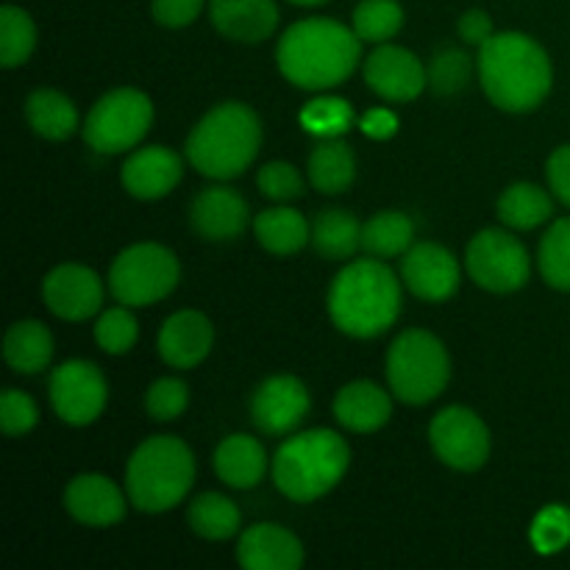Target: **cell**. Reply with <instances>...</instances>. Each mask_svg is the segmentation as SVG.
<instances>
[{
    "label": "cell",
    "instance_id": "6da1fadb",
    "mask_svg": "<svg viewBox=\"0 0 570 570\" xmlns=\"http://www.w3.org/2000/svg\"><path fill=\"white\" fill-rule=\"evenodd\" d=\"M362 39L354 28L328 17L298 20L282 33L276 61L282 76L301 89H332L360 65Z\"/></svg>",
    "mask_w": 570,
    "mask_h": 570
},
{
    "label": "cell",
    "instance_id": "7a4b0ae2",
    "mask_svg": "<svg viewBox=\"0 0 570 570\" xmlns=\"http://www.w3.org/2000/svg\"><path fill=\"white\" fill-rule=\"evenodd\" d=\"M479 78L490 104L504 111H532L549 98L554 70L538 39L521 31L493 33L479 48Z\"/></svg>",
    "mask_w": 570,
    "mask_h": 570
},
{
    "label": "cell",
    "instance_id": "3957f363",
    "mask_svg": "<svg viewBox=\"0 0 570 570\" xmlns=\"http://www.w3.org/2000/svg\"><path fill=\"white\" fill-rule=\"evenodd\" d=\"M328 315L343 334L371 340L401 315V282L382 259H356L328 287Z\"/></svg>",
    "mask_w": 570,
    "mask_h": 570
},
{
    "label": "cell",
    "instance_id": "277c9868",
    "mask_svg": "<svg viewBox=\"0 0 570 570\" xmlns=\"http://www.w3.org/2000/svg\"><path fill=\"white\" fill-rule=\"evenodd\" d=\"M262 145V122L250 106L228 100L200 117L187 137V159L209 178H237L256 159Z\"/></svg>",
    "mask_w": 570,
    "mask_h": 570
},
{
    "label": "cell",
    "instance_id": "5b68a950",
    "mask_svg": "<svg viewBox=\"0 0 570 570\" xmlns=\"http://www.w3.org/2000/svg\"><path fill=\"white\" fill-rule=\"evenodd\" d=\"M351 462V449L332 429L295 434L273 456V482L289 501L309 504L340 484Z\"/></svg>",
    "mask_w": 570,
    "mask_h": 570
},
{
    "label": "cell",
    "instance_id": "8992f818",
    "mask_svg": "<svg viewBox=\"0 0 570 570\" xmlns=\"http://www.w3.org/2000/svg\"><path fill=\"white\" fill-rule=\"evenodd\" d=\"M195 482V456L178 438H150L131 454L126 493L137 510L167 512L181 504Z\"/></svg>",
    "mask_w": 570,
    "mask_h": 570
},
{
    "label": "cell",
    "instance_id": "52a82bcc",
    "mask_svg": "<svg viewBox=\"0 0 570 570\" xmlns=\"http://www.w3.org/2000/svg\"><path fill=\"white\" fill-rule=\"evenodd\" d=\"M387 379L395 399L421 406L438 399L451 379L445 345L423 328L399 334L387 351Z\"/></svg>",
    "mask_w": 570,
    "mask_h": 570
},
{
    "label": "cell",
    "instance_id": "ba28073f",
    "mask_svg": "<svg viewBox=\"0 0 570 570\" xmlns=\"http://www.w3.org/2000/svg\"><path fill=\"white\" fill-rule=\"evenodd\" d=\"M181 267L165 245L139 243L122 250L109 267V287L120 304L150 306L176 289Z\"/></svg>",
    "mask_w": 570,
    "mask_h": 570
},
{
    "label": "cell",
    "instance_id": "9c48e42d",
    "mask_svg": "<svg viewBox=\"0 0 570 570\" xmlns=\"http://www.w3.org/2000/svg\"><path fill=\"white\" fill-rule=\"evenodd\" d=\"M154 122V104L131 87L106 92L83 122V139L98 154H126L148 134Z\"/></svg>",
    "mask_w": 570,
    "mask_h": 570
},
{
    "label": "cell",
    "instance_id": "30bf717a",
    "mask_svg": "<svg viewBox=\"0 0 570 570\" xmlns=\"http://www.w3.org/2000/svg\"><path fill=\"white\" fill-rule=\"evenodd\" d=\"M465 265L473 282L490 293H518L532 276V259L518 237L501 228H484L468 243Z\"/></svg>",
    "mask_w": 570,
    "mask_h": 570
},
{
    "label": "cell",
    "instance_id": "8fae6325",
    "mask_svg": "<svg viewBox=\"0 0 570 570\" xmlns=\"http://www.w3.org/2000/svg\"><path fill=\"white\" fill-rule=\"evenodd\" d=\"M109 387L98 365L87 360H70L50 376V404L70 426H89L106 410Z\"/></svg>",
    "mask_w": 570,
    "mask_h": 570
},
{
    "label": "cell",
    "instance_id": "7c38bea8",
    "mask_svg": "<svg viewBox=\"0 0 570 570\" xmlns=\"http://www.w3.org/2000/svg\"><path fill=\"white\" fill-rule=\"evenodd\" d=\"M440 460L454 471H479L490 456V429L468 406H445L429 426Z\"/></svg>",
    "mask_w": 570,
    "mask_h": 570
},
{
    "label": "cell",
    "instance_id": "4fadbf2b",
    "mask_svg": "<svg viewBox=\"0 0 570 570\" xmlns=\"http://www.w3.org/2000/svg\"><path fill=\"white\" fill-rule=\"evenodd\" d=\"M309 390L295 376H271L250 399V417L256 429L271 438L289 434L309 412Z\"/></svg>",
    "mask_w": 570,
    "mask_h": 570
},
{
    "label": "cell",
    "instance_id": "5bb4252c",
    "mask_svg": "<svg viewBox=\"0 0 570 570\" xmlns=\"http://www.w3.org/2000/svg\"><path fill=\"white\" fill-rule=\"evenodd\" d=\"M401 278L412 289V295L438 304V301H449L460 289L462 271L454 254L443 245L417 243L404 254Z\"/></svg>",
    "mask_w": 570,
    "mask_h": 570
},
{
    "label": "cell",
    "instance_id": "9a60e30c",
    "mask_svg": "<svg viewBox=\"0 0 570 570\" xmlns=\"http://www.w3.org/2000/svg\"><path fill=\"white\" fill-rule=\"evenodd\" d=\"M42 298L61 321H87L104 306V282L83 265H59L45 276Z\"/></svg>",
    "mask_w": 570,
    "mask_h": 570
},
{
    "label": "cell",
    "instance_id": "2e32d148",
    "mask_svg": "<svg viewBox=\"0 0 570 570\" xmlns=\"http://www.w3.org/2000/svg\"><path fill=\"white\" fill-rule=\"evenodd\" d=\"M365 81L384 100L404 104V100L417 98L423 92V87L429 83V76L423 70L421 59L412 50L382 42L367 56Z\"/></svg>",
    "mask_w": 570,
    "mask_h": 570
},
{
    "label": "cell",
    "instance_id": "e0dca14e",
    "mask_svg": "<svg viewBox=\"0 0 570 570\" xmlns=\"http://www.w3.org/2000/svg\"><path fill=\"white\" fill-rule=\"evenodd\" d=\"M184 176V165L176 150L165 145L134 150L122 165V187L139 200H156L170 195Z\"/></svg>",
    "mask_w": 570,
    "mask_h": 570
},
{
    "label": "cell",
    "instance_id": "ac0fdd59",
    "mask_svg": "<svg viewBox=\"0 0 570 570\" xmlns=\"http://www.w3.org/2000/svg\"><path fill=\"white\" fill-rule=\"evenodd\" d=\"M65 507L83 527H115L126 518V495L100 473L76 476L65 490Z\"/></svg>",
    "mask_w": 570,
    "mask_h": 570
},
{
    "label": "cell",
    "instance_id": "d6986e66",
    "mask_svg": "<svg viewBox=\"0 0 570 570\" xmlns=\"http://www.w3.org/2000/svg\"><path fill=\"white\" fill-rule=\"evenodd\" d=\"M237 560L245 570H298L304 566V546L276 523H256L239 538Z\"/></svg>",
    "mask_w": 570,
    "mask_h": 570
},
{
    "label": "cell",
    "instance_id": "ffe728a7",
    "mask_svg": "<svg viewBox=\"0 0 570 570\" xmlns=\"http://www.w3.org/2000/svg\"><path fill=\"white\" fill-rule=\"evenodd\" d=\"M215 343V328L209 317L195 309L176 312L165 321L159 332V354L170 367L187 371L200 365Z\"/></svg>",
    "mask_w": 570,
    "mask_h": 570
},
{
    "label": "cell",
    "instance_id": "44dd1931",
    "mask_svg": "<svg viewBox=\"0 0 570 570\" xmlns=\"http://www.w3.org/2000/svg\"><path fill=\"white\" fill-rule=\"evenodd\" d=\"M212 26L234 42H262L278 28L276 0H209Z\"/></svg>",
    "mask_w": 570,
    "mask_h": 570
},
{
    "label": "cell",
    "instance_id": "7402d4cb",
    "mask_svg": "<svg viewBox=\"0 0 570 570\" xmlns=\"http://www.w3.org/2000/svg\"><path fill=\"white\" fill-rule=\"evenodd\" d=\"M193 228L206 239H234L248 226V204L228 187H209L193 200Z\"/></svg>",
    "mask_w": 570,
    "mask_h": 570
},
{
    "label": "cell",
    "instance_id": "603a6c76",
    "mask_svg": "<svg viewBox=\"0 0 570 570\" xmlns=\"http://www.w3.org/2000/svg\"><path fill=\"white\" fill-rule=\"evenodd\" d=\"M393 415V401L379 384L351 382L334 399V417L340 426L356 434L379 432Z\"/></svg>",
    "mask_w": 570,
    "mask_h": 570
},
{
    "label": "cell",
    "instance_id": "cb8c5ba5",
    "mask_svg": "<svg viewBox=\"0 0 570 570\" xmlns=\"http://www.w3.org/2000/svg\"><path fill=\"white\" fill-rule=\"evenodd\" d=\"M215 471L228 488H256L267 471V454L256 438H248V434H232V438H226L217 445Z\"/></svg>",
    "mask_w": 570,
    "mask_h": 570
},
{
    "label": "cell",
    "instance_id": "d4e9b609",
    "mask_svg": "<svg viewBox=\"0 0 570 570\" xmlns=\"http://www.w3.org/2000/svg\"><path fill=\"white\" fill-rule=\"evenodd\" d=\"M254 234L265 250L276 256H293L312 243V226L298 209L289 206H276V209H265L256 215Z\"/></svg>",
    "mask_w": 570,
    "mask_h": 570
},
{
    "label": "cell",
    "instance_id": "484cf974",
    "mask_svg": "<svg viewBox=\"0 0 570 570\" xmlns=\"http://www.w3.org/2000/svg\"><path fill=\"white\" fill-rule=\"evenodd\" d=\"M356 159L354 150L340 137L321 139L309 156V181L317 193L340 195L354 184Z\"/></svg>",
    "mask_w": 570,
    "mask_h": 570
},
{
    "label": "cell",
    "instance_id": "4316f807",
    "mask_svg": "<svg viewBox=\"0 0 570 570\" xmlns=\"http://www.w3.org/2000/svg\"><path fill=\"white\" fill-rule=\"evenodd\" d=\"M26 120L33 128V134L61 142V139L76 134L78 111L76 104L59 89H37L26 100Z\"/></svg>",
    "mask_w": 570,
    "mask_h": 570
},
{
    "label": "cell",
    "instance_id": "83f0119b",
    "mask_svg": "<svg viewBox=\"0 0 570 570\" xmlns=\"http://www.w3.org/2000/svg\"><path fill=\"white\" fill-rule=\"evenodd\" d=\"M3 356L17 373H39L53 356V337L39 321H20L9 328L3 343Z\"/></svg>",
    "mask_w": 570,
    "mask_h": 570
},
{
    "label": "cell",
    "instance_id": "f1b7e54d",
    "mask_svg": "<svg viewBox=\"0 0 570 570\" xmlns=\"http://www.w3.org/2000/svg\"><path fill=\"white\" fill-rule=\"evenodd\" d=\"M499 217L504 226L518 228V232H529V228H538L540 223H546L554 212V200L538 184H512L504 189V195L499 198Z\"/></svg>",
    "mask_w": 570,
    "mask_h": 570
},
{
    "label": "cell",
    "instance_id": "f546056e",
    "mask_svg": "<svg viewBox=\"0 0 570 570\" xmlns=\"http://www.w3.org/2000/svg\"><path fill=\"white\" fill-rule=\"evenodd\" d=\"M312 245L326 259H348L362 248V226L351 212L326 209L312 223Z\"/></svg>",
    "mask_w": 570,
    "mask_h": 570
},
{
    "label": "cell",
    "instance_id": "4dcf8cb0",
    "mask_svg": "<svg viewBox=\"0 0 570 570\" xmlns=\"http://www.w3.org/2000/svg\"><path fill=\"white\" fill-rule=\"evenodd\" d=\"M415 226L401 212H379L362 226V248L376 259L401 256L412 248Z\"/></svg>",
    "mask_w": 570,
    "mask_h": 570
},
{
    "label": "cell",
    "instance_id": "1f68e13d",
    "mask_svg": "<svg viewBox=\"0 0 570 570\" xmlns=\"http://www.w3.org/2000/svg\"><path fill=\"white\" fill-rule=\"evenodd\" d=\"M187 521L204 540H228L239 532V510L220 493H204L189 504Z\"/></svg>",
    "mask_w": 570,
    "mask_h": 570
},
{
    "label": "cell",
    "instance_id": "d6a6232c",
    "mask_svg": "<svg viewBox=\"0 0 570 570\" xmlns=\"http://www.w3.org/2000/svg\"><path fill=\"white\" fill-rule=\"evenodd\" d=\"M33 48H37V26L31 14L20 6L6 3L0 9V65L6 70L26 65Z\"/></svg>",
    "mask_w": 570,
    "mask_h": 570
},
{
    "label": "cell",
    "instance_id": "836d02e7",
    "mask_svg": "<svg viewBox=\"0 0 570 570\" xmlns=\"http://www.w3.org/2000/svg\"><path fill=\"white\" fill-rule=\"evenodd\" d=\"M404 26V9L399 0H362L351 17V28L362 42H390Z\"/></svg>",
    "mask_w": 570,
    "mask_h": 570
},
{
    "label": "cell",
    "instance_id": "e575fe53",
    "mask_svg": "<svg viewBox=\"0 0 570 570\" xmlns=\"http://www.w3.org/2000/svg\"><path fill=\"white\" fill-rule=\"evenodd\" d=\"M538 267L549 287L570 293V217H560L546 232L543 243H540Z\"/></svg>",
    "mask_w": 570,
    "mask_h": 570
},
{
    "label": "cell",
    "instance_id": "d590c367",
    "mask_svg": "<svg viewBox=\"0 0 570 570\" xmlns=\"http://www.w3.org/2000/svg\"><path fill=\"white\" fill-rule=\"evenodd\" d=\"M139 337V323L131 315V306H115V309H106L104 315L95 323V340H98L100 348L106 354H126L134 348Z\"/></svg>",
    "mask_w": 570,
    "mask_h": 570
},
{
    "label": "cell",
    "instance_id": "8d00e7d4",
    "mask_svg": "<svg viewBox=\"0 0 570 570\" xmlns=\"http://www.w3.org/2000/svg\"><path fill=\"white\" fill-rule=\"evenodd\" d=\"M354 122V111L343 98H317L301 111V126L315 137L328 139L345 134Z\"/></svg>",
    "mask_w": 570,
    "mask_h": 570
},
{
    "label": "cell",
    "instance_id": "74e56055",
    "mask_svg": "<svg viewBox=\"0 0 570 570\" xmlns=\"http://www.w3.org/2000/svg\"><path fill=\"white\" fill-rule=\"evenodd\" d=\"M429 87L438 95H456L465 89L468 78H471V59L462 53L460 48L438 50L426 70Z\"/></svg>",
    "mask_w": 570,
    "mask_h": 570
},
{
    "label": "cell",
    "instance_id": "f35d334b",
    "mask_svg": "<svg viewBox=\"0 0 570 570\" xmlns=\"http://www.w3.org/2000/svg\"><path fill=\"white\" fill-rule=\"evenodd\" d=\"M189 404V390L181 379H159L148 387V395H145V410L154 421H176V417L184 415Z\"/></svg>",
    "mask_w": 570,
    "mask_h": 570
},
{
    "label": "cell",
    "instance_id": "ab89813d",
    "mask_svg": "<svg viewBox=\"0 0 570 570\" xmlns=\"http://www.w3.org/2000/svg\"><path fill=\"white\" fill-rule=\"evenodd\" d=\"M259 189L265 198L276 200V204H289V200L304 195V178L287 161H271L259 170Z\"/></svg>",
    "mask_w": 570,
    "mask_h": 570
},
{
    "label": "cell",
    "instance_id": "60d3db41",
    "mask_svg": "<svg viewBox=\"0 0 570 570\" xmlns=\"http://www.w3.org/2000/svg\"><path fill=\"white\" fill-rule=\"evenodd\" d=\"M37 421L39 410L31 395L20 393V390H6L0 395V426L9 438H22L37 426Z\"/></svg>",
    "mask_w": 570,
    "mask_h": 570
},
{
    "label": "cell",
    "instance_id": "b9f144b4",
    "mask_svg": "<svg viewBox=\"0 0 570 570\" xmlns=\"http://www.w3.org/2000/svg\"><path fill=\"white\" fill-rule=\"evenodd\" d=\"M570 540V512L566 507H549L532 527V543L540 554H554Z\"/></svg>",
    "mask_w": 570,
    "mask_h": 570
},
{
    "label": "cell",
    "instance_id": "7bdbcfd3",
    "mask_svg": "<svg viewBox=\"0 0 570 570\" xmlns=\"http://www.w3.org/2000/svg\"><path fill=\"white\" fill-rule=\"evenodd\" d=\"M206 0H154V20L165 28H187L189 22L198 20Z\"/></svg>",
    "mask_w": 570,
    "mask_h": 570
},
{
    "label": "cell",
    "instance_id": "ee69618b",
    "mask_svg": "<svg viewBox=\"0 0 570 570\" xmlns=\"http://www.w3.org/2000/svg\"><path fill=\"white\" fill-rule=\"evenodd\" d=\"M546 176H549L551 193L557 195V200L570 209V145H562L549 156Z\"/></svg>",
    "mask_w": 570,
    "mask_h": 570
},
{
    "label": "cell",
    "instance_id": "f6af8a7d",
    "mask_svg": "<svg viewBox=\"0 0 570 570\" xmlns=\"http://www.w3.org/2000/svg\"><path fill=\"white\" fill-rule=\"evenodd\" d=\"M456 28H460V37L465 39L468 45H479V48H482V45L495 33L493 20H490L488 11H482V9L465 11V14L460 17V26Z\"/></svg>",
    "mask_w": 570,
    "mask_h": 570
},
{
    "label": "cell",
    "instance_id": "bcb514c9",
    "mask_svg": "<svg viewBox=\"0 0 570 570\" xmlns=\"http://www.w3.org/2000/svg\"><path fill=\"white\" fill-rule=\"evenodd\" d=\"M360 128L367 134V137L387 139V137H393L395 128H399V120H395L393 111H387V109H371L365 117H362Z\"/></svg>",
    "mask_w": 570,
    "mask_h": 570
},
{
    "label": "cell",
    "instance_id": "7dc6e473",
    "mask_svg": "<svg viewBox=\"0 0 570 570\" xmlns=\"http://www.w3.org/2000/svg\"><path fill=\"white\" fill-rule=\"evenodd\" d=\"M289 3H295V6H323V3H328V0H289Z\"/></svg>",
    "mask_w": 570,
    "mask_h": 570
}]
</instances>
